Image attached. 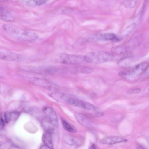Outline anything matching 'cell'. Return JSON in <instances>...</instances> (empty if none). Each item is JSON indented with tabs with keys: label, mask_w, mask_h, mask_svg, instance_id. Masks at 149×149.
I'll return each instance as SVG.
<instances>
[{
	"label": "cell",
	"mask_w": 149,
	"mask_h": 149,
	"mask_svg": "<svg viewBox=\"0 0 149 149\" xmlns=\"http://www.w3.org/2000/svg\"><path fill=\"white\" fill-rule=\"evenodd\" d=\"M63 138L64 142L67 145H73L76 143V140L71 135H66L64 136Z\"/></svg>",
	"instance_id": "20"
},
{
	"label": "cell",
	"mask_w": 149,
	"mask_h": 149,
	"mask_svg": "<svg viewBox=\"0 0 149 149\" xmlns=\"http://www.w3.org/2000/svg\"><path fill=\"white\" fill-rule=\"evenodd\" d=\"M0 19L6 22L13 21L15 18L12 14L8 10L0 7Z\"/></svg>",
	"instance_id": "13"
},
{
	"label": "cell",
	"mask_w": 149,
	"mask_h": 149,
	"mask_svg": "<svg viewBox=\"0 0 149 149\" xmlns=\"http://www.w3.org/2000/svg\"><path fill=\"white\" fill-rule=\"evenodd\" d=\"M52 132L45 131L43 135V141L45 145L48 146L50 148H53Z\"/></svg>",
	"instance_id": "17"
},
{
	"label": "cell",
	"mask_w": 149,
	"mask_h": 149,
	"mask_svg": "<svg viewBox=\"0 0 149 149\" xmlns=\"http://www.w3.org/2000/svg\"><path fill=\"white\" fill-rule=\"evenodd\" d=\"M42 124L45 131L52 132L54 127H55L46 118L43 119L42 120Z\"/></svg>",
	"instance_id": "19"
},
{
	"label": "cell",
	"mask_w": 149,
	"mask_h": 149,
	"mask_svg": "<svg viewBox=\"0 0 149 149\" xmlns=\"http://www.w3.org/2000/svg\"><path fill=\"white\" fill-rule=\"evenodd\" d=\"M60 59L62 63L73 65H79L85 61L84 56L66 53L62 54L60 56Z\"/></svg>",
	"instance_id": "7"
},
{
	"label": "cell",
	"mask_w": 149,
	"mask_h": 149,
	"mask_svg": "<svg viewBox=\"0 0 149 149\" xmlns=\"http://www.w3.org/2000/svg\"><path fill=\"white\" fill-rule=\"evenodd\" d=\"M148 67L147 63H142L136 65L130 70L120 72L119 74L127 80H133L141 75Z\"/></svg>",
	"instance_id": "4"
},
{
	"label": "cell",
	"mask_w": 149,
	"mask_h": 149,
	"mask_svg": "<svg viewBox=\"0 0 149 149\" xmlns=\"http://www.w3.org/2000/svg\"><path fill=\"white\" fill-rule=\"evenodd\" d=\"M75 116L77 121L82 125L86 127H89L91 126L90 121L85 115L77 113L75 114Z\"/></svg>",
	"instance_id": "14"
},
{
	"label": "cell",
	"mask_w": 149,
	"mask_h": 149,
	"mask_svg": "<svg viewBox=\"0 0 149 149\" xmlns=\"http://www.w3.org/2000/svg\"><path fill=\"white\" fill-rule=\"evenodd\" d=\"M138 146H139V148H143V149H145V147H144V146H142V145H139Z\"/></svg>",
	"instance_id": "30"
},
{
	"label": "cell",
	"mask_w": 149,
	"mask_h": 149,
	"mask_svg": "<svg viewBox=\"0 0 149 149\" xmlns=\"http://www.w3.org/2000/svg\"><path fill=\"white\" fill-rule=\"evenodd\" d=\"M139 0H123V3L124 6L128 8H134Z\"/></svg>",
	"instance_id": "21"
},
{
	"label": "cell",
	"mask_w": 149,
	"mask_h": 149,
	"mask_svg": "<svg viewBox=\"0 0 149 149\" xmlns=\"http://www.w3.org/2000/svg\"><path fill=\"white\" fill-rule=\"evenodd\" d=\"M60 98L68 104L86 109L94 110L97 108L94 105L84 101L66 94L61 95Z\"/></svg>",
	"instance_id": "3"
},
{
	"label": "cell",
	"mask_w": 149,
	"mask_h": 149,
	"mask_svg": "<svg viewBox=\"0 0 149 149\" xmlns=\"http://www.w3.org/2000/svg\"><path fill=\"white\" fill-rule=\"evenodd\" d=\"M22 55L15 53L0 51V59L10 61H17L21 60Z\"/></svg>",
	"instance_id": "9"
},
{
	"label": "cell",
	"mask_w": 149,
	"mask_h": 149,
	"mask_svg": "<svg viewBox=\"0 0 149 149\" xmlns=\"http://www.w3.org/2000/svg\"><path fill=\"white\" fill-rule=\"evenodd\" d=\"M1 6H0V7H1Z\"/></svg>",
	"instance_id": "33"
},
{
	"label": "cell",
	"mask_w": 149,
	"mask_h": 149,
	"mask_svg": "<svg viewBox=\"0 0 149 149\" xmlns=\"http://www.w3.org/2000/svg\"><path fill=\"white\" fill-rule=\"evenodd\" d=\"M136 26V23H133L125 28L120 33V38L124 39L129 36L134 31Z\"/></svg>",
	"instance_id": "16"
},
{
	"label": "cell",
	"mask_w": 149,
	"mask_h": 149,
	"mask_svg": "<svg viewBox=\"0 0 149 149\" xmlns=\"http://www.w3.org/2000/svg\"><path fill=\"white\" fill-rule=\"evenodd\" d=\"M141 90L139 88H136L131 90L130 92L132 93H138L140 92Z\"/></svg>",
	"instance_id": "26"
},
{
	"label": "cell",
	"mask_w": 149,
	"mask_h": 149,
	"mask_svg": "<svg viewBox=\"0 0 149 149\" xmlns=\"http://www.w3.org/2000/svg\"><path fill=\"white\" fill-rule=\"evenodd\" d=\"M85 61L91 63L98 64L110 62L114 58L112 54L104 51H96L90 52L85 56Z\"/></svg>",
	"instance_id": "2"
},
{
	"label": "cell",
	"mask_w": 149,
	"mask_h": 149,
	"mask_svg": "<svg viewBox=\"0 0 149 149\" xmlns=\"http://www.w3.org/2000/svg\"><path fill=\"white\" fill-rule=\"evenodd\" d=\"M19 113L16 111L10 112V121L16 120L19 117Z\"/></svg>",
	"instance_id": "24"
},
{
	"label": "cell",
	"mask_w": 149,
	"mask_h": 149,
	"mask_svg": "<svg viewBox=\"0 0 149 149\" xmlns=\"http://www.w3.org/2000/svg\"><path fill=\"white\" fill-rule=\"evenodd\" d=\"M47 0H31L27 2V3L30 5H40L45 3Z\"/></svg>",
	"instance_id": "23"
},
{
	"label": "cell",
	"mask_w": 149,
	"mask_h": 149,
	"mask_svg": "<svg viewBox=\"0 0 149 149\" xmlns=\"http://www.w3.org/2000/svg\"><path fill=\"white\" fill-rule=\"evenodd\" d=\"M14 146L13 144L8 142H0V148H7V147L10 148L9 147Z\"/></svg>",
	"instance_id": "25"
},
{
	"label": "cell",
	"mask_w": 149,
	"mask_h": 149,
	"mask_svg": "<svg viewBox=\"0 0 149 149\" xmlns=\"http://www.w3.org/2000/svg\"><path fill=\"white\" fill-rule=\"evenodd\" d=\"M90 149H95L96 148V146L94 144H93L91 145V146L90 148Z\"/></svg>",
	"instance_id": "29"
},
{
	"label": "cell",
	"mask_w": 149,
	"mask_h": 149,
	"mask_svg": "<svg viewBox=\"0 0 149 149\" xmlns=\"http://www.w3.org/2000/svg\"></svg>",
	"instance_id": "32"
},
{
	"label": "cell",
	"mask_w": 149,
	"mask_h": 149,
	"mask_svg": "<svg viewBox=\"0 0 149 149\" xmlns=\"http://www.w3.org/2000/svg\"><path fill=\"white\" fill-rule=\"evenodd\" d=\"M97 40L102 41H111L114 42L120 41V39L115 34L112 33H107L97 35L96 36Z\"/></svg>",
	"instance_id": "12"
},
{
	"label": "cell",
	"mask_w": 149,
	"mask_h": 149,
	"mask_svg": "<svg viewBox=\"0 0 149 149\" xmlns=\"http://www.w3.org/2000/svg\"><path fill=\"white\" fill-rule=\"evenodd\" d=\"M139 41L136 38L130 39L122 45L113 47L111 51L116 54H121L131 52L138 45Z\"/></svg>",
	"instance_id": "5"
},
{
	"label": "cell",
	"mask_w": 149,
	"mask_h": 149,
	"mask_svg": "<svg viewBox=\"0 0 149 149\" xmlns=\"http://www.w3.org/2000/svg\"><path fill=\"white\" fill-rule=\"evenodd\" d=\"M131 62V58L129 57H126L121 59L118 61V64L121 67H126L128 66Z\"/></svg>",
	"instance_id": "22"
},
{
	"label": "cell",
	"mask_w": 149,
	"mask_h": 149,
	"mask_svg": "<svg viewBox=\"0 0 149 149\" xmlns=\"http://www.w3.org/2000/svg\"><path fill=\"white\" fill-rule=\"evenodd\" d=\"M19 70L22 71L38 74H52L54 69L52 66H21Z\"/></svg>",
	"instance_id": "6"
},
{
	"label": "cell",
	"mask_w": 149,
	"mask_h": 149,
	"mask_svg": "<svg viewBox=\"0 0 149 149\" xmlns=\"http://www.w3.org/2000/svg\"><path fill=\"white\" fill-rule=\"evenodd\" d=\"M61 121L64 128L66 131L73 133H75L76 132L77 130L74 127L70 124L63 119L61 118Z\"/></svg>",
	"instance_id": "18"
},
{
	"label": "cell",
	"mask_w": 149,
	"mask_h": 149,
	"mask_svg": "<svg viewBox=\"0 0 149 149\" xmlns=\"http://www.w3.org/2000/svg\"><path fill=\"white\" fill-rule=\"evenodd\" d=\"M3 30L13 38L20 40L31 41L35 40L38 36L35 33L28 31L15 25L6 24L2 26Z\"/></svg>",
	"instance_id": "1"
},
{
	"label": "cell",
	"mask_w": 149,
	"mask_h": 149,
	"mask_svg": "<svg viewBox=\"0 0 149 149\" xmlns=\"http://www.w3.org/2000/svg\"><path fill=\"white\" fill-rule=\"evenodd\" d=\"M69 70L71 73L75 74H89L92 72L94 71L93 69L91 67L79 65L73 66Z\"/></svg>",
	"instance_id": "11"
},
{
	"label": "cell",
	"mask_w": 149,
	"mask_h": 149,
	"mask_svg": "<svg viewBox=\"0 0 149 149\" xmlns=\"http://www.w3.org/2000/svg\"><path fill=\"white\" fill-rule=\"evenodd\" d=\"M43 111L46 116V118L55 127H58V118L54 110L50 107H45L43 108Z\"/></svg>",
	"instance_id": "8"
},
{
	"label": "cell",
	"mask_w": 149,
	"mask_h": 149,
	"mask_svg": "<svg viewBox=\"0 0 149 149\" xmlns=\"http://www.w3.org/2000/svg\"><path fill=\"white\" fill-rule=\"evenodd\" d=\"M127 139L118 136H109L104 138L100 140V143L108 145H112L122 142H125Z\"/></svg>",
	"instance_id": "10"
},
{
	"label": "cell",
	"mask_w": 149,
	"mask_h": 149,
	"mask_svg": "<svg viewBox=\"0 0 149 149\" xmlns=\"http://www.w3.org/2000/svg\"><path fill=\"white\" fill-rule=\"evenodd\" d=\"M5 123L0 117V130L3 127Z\"/></svg>",
	"instance_id": "27"
},
{
	"label": "cell",
	"mask_w": 149,
	"mask_h": 149,
	"mask_svg": "<svg viewBox=\"0 0 149 149\" xmlns=\"http://www.w3.org/2000/svg\"><path fill=\"white\" fill-rule=\"evenodd\" d=\"M31 81L36 85L45 88H51L54 85L50 81L44 79L33 78Z\"/></svg>",
	"instance_id": "15"
},
{
	"label": "cell",
	"mask_w": 149,
	"mask_h": 149,
	"mask_svg": "<svg viewBox=\"0 0 149 149\" xmlns=\"http://www.w3.org/2000/svg\"><path fill=\"white\" fill-rule=\"evenodd\" d=\"M7 0H0V1L1 2H6L7 1Z\"/></svg>",
	"instance_id": "31"
},
{
	"label": "cell",
	"mask_w": 149,
	"mask_h": 149,
	"mask_svg": "<svg viewBox=\"0 0 149 149\" xmlns=\"http://www.w3.org/2000/svg\"><path fill=\"white\" fill-rule=\"evenodd\" d=\"M40 149H50V148H49L48 146H46V145H42L40 147Z\"/></svg>",
	"instance_id": "28"
}]
</instances>
